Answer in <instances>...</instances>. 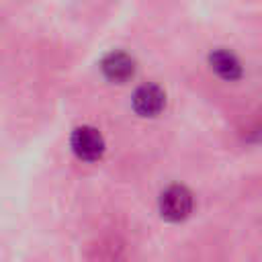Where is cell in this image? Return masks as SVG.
<instances>
[{
    "mask_svg": "<svg viewBox=\"0 0 262 262\" xmlns=\"http://www.w3.org/2000/svg\"><path fill=\"white\" fill-rule=\"evenodd\" d=\"M209 66H211V70H213L219 78H223V80H227V82H235V80H239L242 74H244L237 55H235L233 51H229V49H223V47L213 49V51L209 53Z\"/></svg>",
    "mask_w": 262,
    "mask_h": 262,
    "instance_id": "obj_5",
    "label": "cell"
},
{
    "mask_svg": "<svg viewBox=\"0 0 262 262\" xmlns=\"http://www.w3.org/2000/svg\"><path fill=\"white\" fill-rule=\"evenodd\" d=\"M100 70H102L104 78H108L111 82L123 84V82L133 78V74H135V59L129 53L115 49V51H108L100 59Z\"/></svg>",
    "mask_w": 262,
    "mask_h": 262,
    "instance_id": "obj_4",
    "label": "cell"
},
{
    "mask_svg": "<svg viewBox=\"0 0 262 262\" xmlns=\"http://www.w3.org/2000/svg\"><path fill=\"white\" fill-rule=\"evenodd\" d=\"M131 104L139 117H156L166 106V92L158 84H151V82L141 84L135 88Z\"/></svg>",
    "mask_w": 262,
    "mask_h": 262,
    "instance_id": "obj_3",
    "label": "cell"
},
{
    "mask_svg": "<svg viewBox=\"0 0 262 262\" xmlns=\"http://www.w3.org/2000/svg\"><path fill=\"white\" fill-rule=\"evenodd\" d=\"M70 147L72 151L84 160V162H96L104 154V137L102 133L92 125H80L70 135Z\"/></svg>",
    "mask_w": 262,
    "mask_h": 262,
    "instance_id": "obj_2",
    "label": "cell"
},
{
    "mask_svg": "<svg viewBox=\"0 0 262 262\" xmlns=\"http://www.w3.org/2000/svg\"><path fill=\"white\" fill-rule=\"evenodd\" d=\"M158 209L166 221H182L192 211V192L182 184H170L162 190Z\"/></svg>",
    "mask_w": 262,
    "mask_h": 262,
    "instance_id": "obj_1",
    "label": "cell"
}]
</instances>
